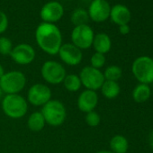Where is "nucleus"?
I'll return each instance as SVG.
<instances>
[{
    "label": "nucleus",
    "instance_id": "nucleus-1",
    "mask_svg": "<svg viewBox=\"0 0 153 153\" xmlns=\"http://www.w3.org/2000/svg\"><path fill=\"white\" fill-rule=\"evenodd\" d=\"M35 40L40 49L49 55H57L62 45V34L55 24L41 23L35 30Z\"/></svg>",
    "mask_w": 153,
    "mask_h": 153
},
{
    "label": "nucleus",
    "instance_id": "nucleus-2",
    "mask_svg": "<svg viewBox=\"0 0 153 153\" xmlns=\"http://www.w3.org/2000/svg\"><path fill=\"white\" fill-rule=\"evenodd\" d=\"M4 114L11 119H20L28 111L27 100L18 94L6 95L1 102Z\"/></svg>",
    "mask_w": 153,
    "mask_h": 153
},
{
    "label": "nucleus",
    "instance_id": "nucleus-3",
    "mask_svg": "<svg viewBox=\"0 0 153 153\" xmlns=\"http://www.w3.org/2000/svg\"><path fill=\"white\" fill-rule=\"evenodd\" d=\"M131 73L139 83H153V59L149 56L136 58L131 64Z\"/></svg>",
    "mask_w": 153,
    "mask_h": 153
},
{
    "label": "nucleus",
    "instance_id": "nucleus-4",
    "mask_svg": "<svg viewBox=\"0 0 153 153\" xmlns=\"http://www.w3.org/2000/svg\"><path fill=\"white\" fill-rule=\"evenodd\" d=\"M41 113L44 117L45 123L53 127L60 126L67 117L65 105L59 100L51 99L42 106Z\"/></svg>",
    "mask_w": 153,
    "mask_h": 153
},
{
    "label": "nucleus",
    "instance_id": "nucleus-5",
    "mask_svg": "<svg viewBox=\"0 0 153 153\" xmlns=\"http://www.w3.org/2000/svg\"><path fill=\"white\" fill-rule=\"evenodd\" d=\"M26 85V78L23 72L12 70L6 72L0 79V88L4 94L15 95L20 93Z\"/></svg>",
    "mask_w": 153,
    "mask_h": 153
},
{
    "label": "nucleus",
    "instance_id": "nucleus-6",
    "mask_svg": "<svg viewBox=\"0 0 153 153\" xmlns=\"http://www.w3.org/2000/svg\"><path fill=\"white\" fill-rule=\"evenodd\" d=\"M42 79L49 84L58 85L63 82L67 75L65 68L55 60H48L44 62L41 68Z\"/></svg>",
    "mask_w": 153,
    "mask_h": 153
},
{
    "label": "nucleus",
    "instance_id": "nucleus-7",
    "mask_svg": "<svg viewBox=\"0 0 153 153\" xmlns=\"http://www.w3.org/2000/svg\"><path fill=\"white\" fill-rule=\"evenodd\" d=\"M79 76L82 86L88 90L97 91L101 88L103 83L105 82L103 72L100 69L95 68L91 66L84 67Z\"/></svg>",
    "mask_w": 153,
    "mask_h": 153
},
{
    "label": "nucleus",
    "instance_id": "nucleus-8",
    "mask_svg": "<svg viewBox=\"0 0 153 153\" xmlns=\"http://www.w3.org/2000/svg\"><path fill=\"white\" fill-rule=\"evenodd\" d=\"M94 31L88 25L75 26L71 32V43L79 49L87 50L92 46L94 40Z\"/></svg>",
    "mask_w": 153,
    "mask_h": 153
},
{
    "label": "nucleus",
    "instance_id": "nucleus-9",
    "mask_svg": "<svg viewBox=\"0 0 153 153\" xmlns=\"http://www.w3.org/2000/svg\"><path fill=\"white\" fill-rule=\"evenodd\" d=\"M51 99V90L44 84H34L28 90L27 102L34 106H43Z\"/></svg>",
    "mask_w": 153,
    "mask_h": 153
},
{
    "label": "nucleus",
    "instance_id": "nucleus-10",
    "mask_svg": "<svg viewBox=\"0 0 153 153\" xmlns=\"http://www.w3.org/2000/svg\"><path fill=\"white\" fill-rule=\"evenodd\" d=\"M111 6L106 0H94L89 5V18L96 23H103L110 17Z\"/></svg>",
    "mask_w": 153,
    "mask_h": 153
},
{
    "label": "nucleus",
    "instance_id": "nucleus-11",
    "mask_svg": "<svg viewBox=\"0 0 153 153\" xmlns=\"http://www.w3.org/2000/svg\"><path fill=\"white\" fill-rule=\"evenodd\" d=\"M64 15V7L58 1H50L41 9L40 16L42 22L55 24L59 22Z\"/></svg>",
    "mask_w": 153,
    "mask_h": 153
},
{
    "label": "nucleus",
    "instance_id": "nucleus-12",
    "mask_svg": "<svg viewBox=\"0 0 153 153\" xmlns=\"http://www.w3.org/2000/svg\"><path fill=\"white\" fill-rule=\"evenodd\" d=\"M58 54L60 59L68 66H78L83 59L82 51L72 43L62 44Z\"/></svg>",
    "mask_w": 153,
    "mask_h": 153
},
{
    "label": "nucleus",
    "instance_id": "nucleus-13",
    "mask_svg": "<svg viewBox=\"0 0 153 153\" xmlns=\"http://www.w3.org/2000/svg\"><path fill=\"white\" fill-rule=\"evenodd\" d=\"M35 51L30 44L20 43L13 48L10 56L12 59L19 65L31 64L35 59Z\"/></svg>",
    "mask_w": 153,
    "mask_h": 153
},
{
    "label": "nucleus",
    "instance_id": "nucleus-14",
    "mask_svg": "<svg viewBox=\"0 0 153 153\" xmlns=\"http://www.w3.org/2000/svg\"><path fill=\"white\" fill-rule=\"evenodd\" d=\"M98 104V96L96 91L86 89L78 97L76 105L83 113L94 111Z\"/></svg>",
    "mask_w": 153,
    "mask_h": 153
},
{
    "label": "nucleus",
    "instance_id": "nucleus-15",
    "mask_svg": "<svg viewBox=\"0 0 153 153\" xmlns=\"http://www.w3.org/2000/svg\"><path fill=\"white\" fill-rule=\"evenodd\" d=\"M110 18L113 23H114L117 25H128L131 18V14L130 9L122 4L114 5L113 7H111L110 12Z\"/></svg>",
    "mask_w": 153,
    "mask_h": 153
},
{
    "label": "nucleus",
    "instance_id": "nucleus-16",
    "mask_svg": "<svg viewBox=\"0 0 153 153\" xmlns=\"http://www.w3.org/2000/svg\"><path fill=\"white\" fill-rule=\"evenodd\" d=\"M92 46L96 52L105 54L110 51L112 48V41L108 34L105 33H98L95 34Z\"/></svg>",
    "mask_w": 153,
    "mask_h": 153
},
{
    "label": "nucleus",
    "instance_id": "nucleus-17",
    "mask_svg": "<svg viewBox=\"0 0 153 153\" xmlns=\"http://www.w3.org/2000/svg\"><path fill=\"white\" fill-rule=\"evenodd\" d=\"M151 96V89L149 85L139 83L132 90V99L138 103H145Z\"/></svg>",
    "mask_w": 153,
    "mask_h": 153
},
{
    "label": "nucleus",
    "instance_id": "nucleus-18",
    "mask_svg": "<svg viewBox=\"0 0 153 153\" xmlns=\"http://www.w3.org/2000/svg\"><path fill=\"white\" fill-rule=\"evenodd\" d=\"M109 146L110 150L114 153H126L129 149V142L123 135L117 134L112 137Z\"/></svg>",
    "mask_w": 153,
    "mask_h": 153
},
{
    "label": "nucleus",
    "instance_id": "nucleus-19",
    "mask_svg": "<svg viewBox=\"0 0 153 153\" xmlns=\"http://www.w3.org/2000/svg\"><path fill=\"white\" fill-rule=\"evenodd\" d=\"M100 89H101L102 95L107 99L116 98L120 95V92H121V88L118 82L109 81V80H105Z\"/></svg>",
    "mask_w": 153,
    "mask_h": 153
},
{
    "label": "nucleus",
    "instance_id": "nucleus-20",
    "mask_svg": "<svg viewBox=\"0 0 153 153\" xmlns=\"http://www.w3.org/2000/svg\"><path fill=\"white\" fill-rule=\"evenodd\" d=\"M45 124H46V123H45L44 117H43V115H42V114L41 112L33 113L29 116L28 121H27L28 128L31 131H35V132L41 131L44 128Z\"/></svg>",
    "mask_w": 153,
    "mask_h": 153
},
{
    "label": "nucleus",
    "instance_id": "nucleus-21",
    "mask_svg": "<svg viewBox=\"0 0 153 153\" xmlns=\"http://www.w3.org/2000/svg\"><path fill=\"white\" fill-rule=\"evenodd\" d=\"M90 18L88 13V10L84 8H76L75 9L70 16V21L75 26H79L88 25Z\"/></svg>",
    "mask_w": 153,
    "mask_h": 153
},
{
    "label": "nucleus",
    "instance_id": "nucleus-22",
    "mask_svg": "<svg viewBox=\"0 0 153 153\" xmlns=\"http://www.w3.org/2000/svg\"><path fill=\"white\" fill-rule=\"evenodd\" d=\"M64 84L65 88L69 92H76L79 91L82 86L79 76L76 74H68L66 75L65 79L62 82Z\"/></svg>",
    "mask_w": 153,
    "mask_h": 153
},
{
    "label": "nucleus",
    "instance_id": "nucleus-23",
    "mask_svg": "<svg viewBox=\"0 0 153 153\" xmlns=\"http://www.w3.org/2000/svg\"><path fill=\"white\" fill-rule=\"evenodd\" d=\"M105 80H109V81H114L117 82L123 76V71L122 68L116 65H110L108 66L105 70L103 72Z\"/></svg>",
    "mask_w": 153,
    "mask_h": 153
},
{
    "label": "nucleus",
    "instance_id": "nucleus-24",
    "mask_svg": "<svg viewBox=\"0 0 153 153\" xmlns=\"http://www.w3.org/2000/svg\"><path fill=\"white\" fill-rule=\"evenodd\" d=\"M13 48V42L9 38L5 36L0 37V54L4 56L10 55Z\"/></svg>",
    "mask_w": 153,
    "mask_h": 153
},
{
    "label": "nucleus",
    "instance_id": "nucleus-25",
    "mask_svg": "<svg viewBox=\"0 0 153 153\" xmlns=\"http://www.w3.org/2000/svg\"><path fill=\"white\" fill-rule=\"evenodd\" d=\"M105 64V54L102 53H98V52H95L90 59V66L100 69L101 68H103Z\"/></svg>",
    "mask_w": 153,
    "mask_h": 153
},
{
    "label": "nucleus",
    "instance_id": "nucleus-26",
    "mask_svg": "<svg viewBox=\"0 0 153 153\" xmlns=\"http://www.w3.org/2000/svg\"><path fill=\"white\" fill-rule=\"evenodd\" d=\"M86 123L90 126V127H97L100 124L101 122V117L98 113H97L95 110L87 113L86 117H85Z\"/></svg>",
    "mask_w": 153,
    "mask_h": 153
},
{
    "label": "nucleus",
    "instance_id": "nucleus-27",
    "mask_svg": "<svg viewBox=\"0 0 153 153\" xmlns=\"http://www.w3.org/2000/svg\"><path fill=\"white\" fill-rule=\"evenodd\" d=\"M8 28V17L7 14L0 10V34L5 33Z\"/></svg>",
    "mask_w": 153,
    "mask_h": 153
},
{
    "label": "nucleus",
    "instance_id": "nucleus-28",
    "mask_svg": "<svg viewBox=\"0 0 153 153\" xmlns=\"http://www.w3.org/2000/svg\"><path fill=\"white\" fill-rule=\"evenodd\" d=\"M130 31H131V29H130L129 25H120L119 26V32L123 35L128 34L130 33Z\"/></svg>",
    "mask_w": 153,
    "mask_h": 153
},
{
    "label": "nucleus",
    "instance_id": "nucleus-29",
    "mask_svg": "<svg viewBox=\"0 0 153 153\" xmlns=\"http://www.w3.org/2000/svg\"><path fill=\"white\" fill-rule=\"evenodd\" d=\"M148 141H149V145L150 146V148L153 149V130L149 132L148 136Z\"/></svg>",
    "mask_w": 153,
    "mask_h": 153
},
{
    "label": "nucleus",
    "instance_id": "nucleus-30",
    "mask_svg": "<svg viewBox=\"0 0 153 153\" xmlns=\"http://www.w3.org/2000/svg\"><path fill=\"white\" fill-rule=\"evenodd\" d=\"M6 72H5V69H4V68H3V66L0 64V79L2 78V76H4V74H5Z\"/></svg>",
    "mask_w": 153,
    "mask_h": 153
},
{
    "label": "nucleus",
    "instance_id": "nucleus-31",
    "mask_svg": "<svg viewBox=\"0 0 153 153\" xmlns=\"http://www.w3.org/2000/svg\"><path fill=\"white\" fill-rule=\"evenodd\" d=\"M97 153H114V152H113L111 150H108V149H102V150L97 151Z\"/></svg>",
    "mask_w": 153,
    "mask_h": 153
},
{
    "label": "nucleus",
    "instance_id": "nucleus-32",
    "mask_svg": "<svg viewBox=\"0 0 153 153\" xmlns=\"http://www.w3.org/2000/svg\"><path fill=\"white\" fill-rule=\"evenodd\" d=\"M4 97H5V94H4V92L2 91V89L0 88V103L2 102V100H3Z\"/></svg>",
    "mask_w": 153,
    "mask_h": 153
},
{
    "label": "nucleus",
    "instance_id": "nucleus-33",
    "mask_svg": "<svg viewBox=\"0 0 153 153\" xmlns=\"http://www.w3.org/2000/svg\"><path fill=\"white\" fill-rule=\"evenodd\" d=\"M92 1H94V0H92Z\"/></svg>",
    "mask_w": 153,
    "mask_h": 153
}]
</instances>
